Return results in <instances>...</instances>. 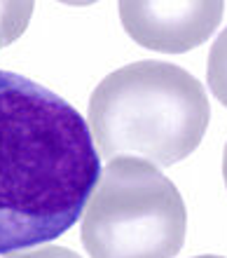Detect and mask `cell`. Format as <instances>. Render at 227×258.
Wrapping results in <instances>:
<instances>
[{
	"label": "cell",
	"mask_w": 227,
	"mask_h": 258,
	"mask_svg": "<svg viewBox=\"0 0 227 258\" xmlns=\"http://www.w3.org/2000/svg\"><path fill=\"white\" fill-rule=\"evenodd\" d=\"M99 176L85 117L40 82L0 71V253L70 230Z\"/></svg>",
	"instance_id": "obj_1"
},
{
	"label": "cell",
	"mask_w": 227,
	"mask_h": 258,
	"mask_svg": "<svg viewBox=\"0 0 227 258\" xmlns=\"http://www.w3.org/2000/svg\"><path fill=\"white\" fill-rule=\"evenodd\" d=\"M211 120L206 89L169 61H134L106 75L89 99V124L103 160L131 155L171 167L197 150Z\"/></svg>",
	"instance_id": "obj_2"
},
{
	"label": "cell",
	"mask_w": 227,
	"mask_h": 258,
	"mask_svg": "<svg viewBox=\"0 0 227 258\" xmlns=\"http://www.w3.org/2000/svg\"><path fill=\"white\" fill-rule=\"evenodd\" d=\"M185 228V202L160 167L120 155L101 169L80 237L92 258H174Z\"/></svg>",
	"instance_id": "obj_3"
},
{
	"label": "cell",
	"mask_w": 227,
	"mask_h": 258,
	"mask_svg": "<svg viewBox=\"0 0 227 258\" xmlns=\"http://www.w3.org/2000/svg\"><path fill=\"white\" fill-rule=\"evenodd\" d=\"M122 26L143 47L181 54L199 47L215 33L222 19V3H176V0H124L120 3Z\"/></svg>",
	"instance_id": "obj_4"
},
{
	"label": "cell",
	"mask_w": 227,
	"mask_h": 258,
	"mask_svg": "<svg viewBox=\"0 0 227 258\" xmlns=\"http://www.w3.org/2000/svg\"><path fill=\"white\" fill-rule=\"evenodd\" d=\"M208 87L227 108V26L208 52Z\"/></svg>",
	"instance_id": "obj_5"
},
{
	"label": "cell",
	"mask_w": 227,
	"mask_h": 258,
	"mask_svg": "<svg viewBox=\"0 0 227 258\" xmlns=\"http://www.w3.org/2000/svg\"><path fill=\"white\" fill-rule=\"evenodd\" d=\"M17 5H5L0 14V47H5L7 42H12L17 35H21L24 24H19V14H10Z\"/></svg>",
	"instance_id": "obj_6"
},
{
	"label": "cell",
	"mask_w": 227,
	"mask_h": 258,
	"mask_svg": "<svg viewBox=\"0 0 227 258\" xmlns=\"http://www.w3.org/2000/svg\"><path fill=\"white\" fill-rule=\"evenodd\" d=\"M5 258H82L80 253H75L73 249H66V246H54L47 244L40 249H33V251H19V253H10Z\"/></svg>",
	"instance_id": "obj_7"
},
{
	"label": "cell",
	"mask_w": 227,
	"mask_h": 258,
	"mask_svg": "<svg viewBox=\"0 0 227 258\" xmlns=\"http://www.w3.org/2000/svg\"><path fill=\"white\" fill-rule=\"evenodd\" d=\"M222 176H225V185H227V146H225V153H222Z\"/></svg>",
	"instance_id": "obj_8"
},
{
	"label": "cell",
	"mask_w": 227,
	"mask_h": 258,
	"mask_svg": "<svg viewBox=\"0 0 227 258\" xmlns=\"http://www.w3.org/2000/svg\"><path fill=\"white\" fill-rule=\"evenodd\" d=\"M194 258H225V256H194Z\"/></svg>",
	"instance_id": "obj_9"
}]
</instances>
